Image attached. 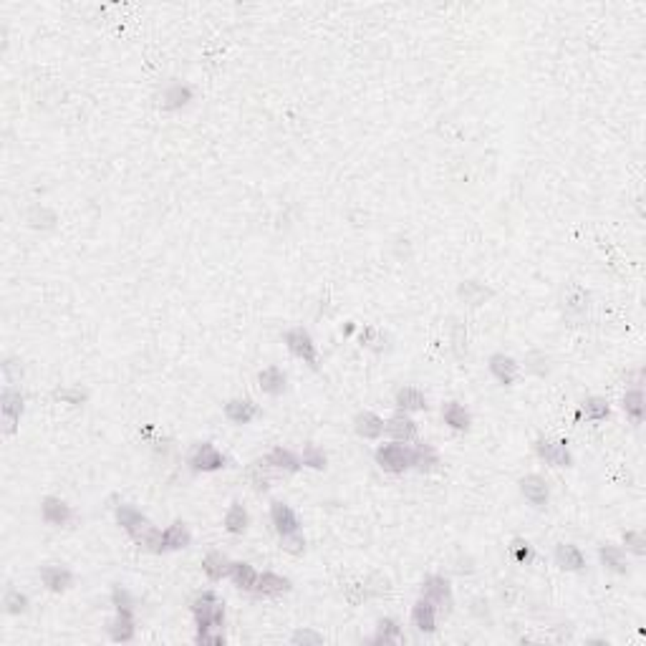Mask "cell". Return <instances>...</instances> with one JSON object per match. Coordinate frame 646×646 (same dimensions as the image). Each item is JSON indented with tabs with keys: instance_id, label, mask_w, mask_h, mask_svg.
I'll return each mask as SVG.
<instances>
[{
	"instance_id": "6da1fadb",
	"label": "cell",
	"mask_w": 646,
	"mask_h": 646,
	"mask_svg": "<svg viewBox=\"0 0 646 646\" xmlns=\"http://www.w3.org/2000/svg\"><path fill=\"white\" fill-rule=\"evenodd\" d=\"M192 614L197 619V631L202 628H222L225 624V606L217 601L213 591H205L192 601Z\"/></svg>"
},
{
	"instance_id": "7a4b0ae2",
	"label": "cell",
	"mask_w": 646,
	"mask_h": 646,
	"mask_svg": "<svg viewBox=\"0 0 646 646\" xmlns=\"http://www.w3.org/2000/svg\"><path fill=\"white\" fill-rule=\"evenodd\" d=\"M422 598L434 603L437 614H450L452 611V588L450 581L442 576H427L422 584Z\"/></svg>"
},
{
	"instance_id": "3957f363",
	"label": "cell",
	"mask_w": 646,
	"mask_h": 646,
	"mask_svg": "<svg viewBox=\"0 0 646 646\" xmlns=\"http://www.w3.org/2000/svg\"><path fill=\"white\" fill-rule=\"evenodd\" d=\"M377 462L382 470L391 472V475H399L407 467H412V452L407 450L399 442H391V445H382L377 450Z\"/></svg>"
},
{
	"instance_id": "277c9868",
	"label": "cell",
	"mask_w": 646,
	"mask_h": 646,
	"mask_svg": "<svg viewBox=\"0 0 646 646\" xmlns=\"http://www.w3.org/2000/svg\"><path fill=\"white\" fill-rule=\"evenodd\" d=\"M285 344L288 349L295 354L298 358H303L306 364H311L316 369L318 366V354H316V344L311 339V333L303 331V328H293V331L285 333Z\"/></svg>"
},
{
	"instance_id": "5b68a950",
	"label": "cell",
	"mask_w": 646,
	"mask_h": 646,
	"mask_svg": "<svg viewBox=\"0 0 646 646\" xmlns=\"http://www.w3.org/2000/svg\"><path fill=\"white\" fill-rule=\"evenodd\" d=\"M0 409H3V422H6V434L15 432L20 415H23V394L15 389H6L0 396Z\"/></svg>"
},
{
	"instance_id": "8992f818",
	"label": "cell",
	"mask_w": 646,
	"mask_h": 646,
	"mask_svg": "<svg viewBox=\"0 0 646 646\" xmlns=\"http://www.w3.org/2000/svg\"><path fill=\"white\" fill-rule=\"evenodd\" d=\"M189 464H192V470L215 472V470H220V467H225V455H220L210 442H205V445H200L195 450V455H192Z\"/></svg>"
},
{
	"instance_id": "52a82bcc",
	"label": "cell",
	"mask_w": 646,
	"mask_h": 646,
	"mask_svg": "<svg viewBox=\"0 0 646 646\" xmlns=\"http://www.w3.org/2000/svg\"><path fill=\"white\" fill-rule=\"evenodd\" d=\"M270 520L276 525L278 535H290V533H298V530H301V523H298L295 513L288 505H283V502H273V505H270Z\"/></svg>"
},
{
	"instance_id": "ba28073f",
	"label": "cell",
	"mask_w": 646,
	"mask_h": 646,
	"mask_svg": "<svg viewBox=\"0 0 646 646\" xmlns=\"http://www.w3.org/2000/svg\"><path fill=\"white\" fill-rule=\"evenodd\" d=\"M535 450H538L540 457L546 459L548 464H553V467H568V464H571V455H568L563 442H556V439H538Z\"/></svg>"
},
{
	"instance_id": "9c48e42d",
	"label": "cell",
	"mask_w": 646,
	"mask_h": 646,
	"mask_svg": "<svg viewBox=\"0 0 646 646\" xmlns=\"http://www.w3.org/2000/svg\"><path fill=\"white\" fill-rule=\"evenodd\" d=\"M520 492L525 495V500L530 502V505H535V508H543L548 502V483L543 480L540 475H527L520 480Z\"/></svg>"
},
{
	"instance_id": "30bf717a",
	"label": "cell",
	"mask_w": 646,
	"mask_h": 646,
	"mask_svg": "<svg viewBox=\"0 0 646 646\" xmlns=\"http://www.w3.org/2000/svg\"><path fill=\"white\" fill-rule=\"evenodd\" d=\"M384 432L389 434L394 442H415L417 439V424L407 415H396L384 424Z\"/></svg>"
},
{
	"instance_id": "8fae6325",
	"label": "cell",
	"mask_w": 646,
	"mask_h": 646,
	"mask_svg": "<svg viewBox=\"0 0 646 646\" xmlns=\"http://www.w3.org/2000/svg\"><path fill=\"white\" fill-rule=\"evenodd\" d=\"M71 508L58 497H46L43 505H41V518H43L48 525H66L71 520Z\"/></svg>"
},
{
	"instance_id": "7c38bea8",
	"label": "cell",
	"mask_w": 646,
	"mask_h": 646,
	"mask_svg": "<svg viewBox=\"0 0 646 646\" xmlns=\"http://www.w3.org/2000/svg\"><path fill=\"white\" fill-rule=\"evenodd\" d=\"M412 624L419 631H424V634H432L434 626H437V609H434V603H429L427 598H419L415 603V609H412Z\"/></svg>"
},
{
	"instance_id": "4fadbf2b",
	"label": "cell",
	"mask_w": 646,
	"mask_h": 646,
	"mask_svg": "<svg viewBox=\"0 0 646 646\" xmlns=\"http://www.w3.org/2000/svg\"><path fill=\"white\" fill-rule=\"evenodd\" d=\"M257 404H253L250 399H232L225 404V417L235 424H248L257 417Z\"/></svg>"
},
{
	"instance_id": "5bb4252c",
	"label": "cell",
	"mask_w": 646,
	"mask_h": 646,
	"mask_svg": "<svg viewBox=\"0 0 646 646\" xmlns=\"http://www.w3.org/2000/svg\"><path fill=\"white\" fill-rule=\"evenodd\" d=\"M41 581H43L46 588L61 593V591H66L74 584V576L61 565H46V568H41Z\"/></svg>"
},
{
	"instance_id": "9a60e30c",
	"label": "cell",
	"mask_w": 646,
	"mask_h": 646,
	"mask_svg": "<svg viewBox=\"0 0 646 646\" xmlns=\"http://www.w3.org/2000/svg\"><path fill=\"white\" fill-rule=\"evenodd\" d=\"M490 371L500 384H513L518 379V364H515V358L505 356V354H495L490 358Z\"/></svg>"
},
{
	"instance_id": "2e32d148",
	"label": "cell",
	"mask_w": 646,
	"mask_h": 646,
	"mask_svg": "<svg viewBox=\"0 0 646 646\" xmlns=\"http://www.w3.org/2000/svg\"><path fill=\"white\" fill-rule=\"evenodd\" d=\"M265 462H268L270 467H276L278 472H285V475H293V472L301 470V459L295 457L290 450H283V447L270 452L268 457H265Z\"/></svg>"
},
{
	"instance_id": "e0dca14e",
	"label": "cell",
	"mask_w": 646,
	"mask_h": 646,
	"mask_svg": "<svg viewBox=\"0 0 646 646\" xmlns=\"http://www.w3.org/2000/svg\"><path fill=\"white\" fill-rule=\"evenodd\" d=\"M116 523H119L129 535H134V533H139V530H142L149 520H147L144 515L139 513L134 505H119V508H116Z\"/></svg>"
},
{
	"instance_id": "ac0fdd59",
	"label": "cell",
	"mask_w": 646,
	"mask_h": 646,
	"mask_svg": "<svg viewBox=\"0 0 646 646\" xmlns=\"http://www.w3.org/2000/svg\"><path fill=\"white\" fill-rule=\"evenodd\" d=\"M257 596H281L285 591H290V581L288 578L278 576V573H263L257 578Z\"/></svg>"
},
{
	"instance_id": "d6986e66",
	"label": "cell",
	"mask_w": 646,
	"mask_h": 646,
	"mask_svg": "<svg viewBox=\"0 0 646 646\" xmlns=\"http://www.w3.org/2000/svg\"><path fill=\"white\" fill-rule=\"evenodd\" d=\"M278 475L276 467H270L265 459H257V462L250 464V470H248V477H250L253 487L257 490V492H265V490L270 487V483H273V477Z\"/></svg>"
},
{
	"instance_id": "ffe728a7",
	"label": "cell",
	"mask_w": 646,
	"mask_h": 646,
	"mask_svg": "<svg viewBox=\"0 0 646 646\" xmlns=\"http://www.w3.org/2000/svg\"><path fill=\"white\" fill-rule=\"evenodd\" d=\"M134 540H137L139 546L144 548V551H152V553H162L164 551V530H159V527H154L152 523H147L139 533L132 535Z\"/></svg>"
},
{
	"instance_id": "44dd1931",
	"label": "cell",
	"mask_w": 646,
	"mask_h": 646,
	"mask_svg": "<svg viewBox=\"0 0 646 646\" xmlns=\"http://www.w3.org/2000/svg\"><path fill=\"white\" fill-rule=\"evenodd\" d=\"M556 560H558V565L565 568V571H581L586 565L584 553L578 551L576 546H571V543H563V546L556 548Z\"/></svg>"
},
{
	"instance_id": "7402d4cb",
	"label": "cell",
	"mask_w": 646,
	"mask_h": 646,
	"mask_svg": "<svg viewBox=\"0 0 646 646\" xmlns=\"http://www.w3.org/2000/svg\"><path fill=\"white\" fill-rule=\"evenodd\" d=\"M230 565H232L230 560L217 551L208 553V556L202 558V571L208 573L210 581H220L222 576H230Z\"/></svg>"
},
{
	"instance_id": "603a6c76",
	"label": "cell",
	"mask_w": 646,
	"mask_h": 646,
	"mask_svg": "<svg viewBox=\"0 0 646 646\" xmlns=\"http://www.w3.org/2000/svg\"><path fill=\"white\" fill-rule=\"evenodd\" d=\"M230 578H232V584L238 586V588H243V591H255V586H257V571L253 568L250 563H232L230 565Z\"/></svg>"
},
{
	"instance_id": "cb8c5ba5",
	"label": "cell",
	"mask_w": 646,
	"mask_h": 646,
	"mask_svg": "<svg viewBox=\"0 0 646 646\" xmlns=\"http://www.w3.org/2000/svg\"><path fill=\"white\" fill-rule=\"evenodd\" d=\"M257 382H260V389L268 391V394H273V396L283 394V389H285V374H283L278 366H268V369L260 371V374H257Z\"/></svg>"
},
{
	"instance_id": "d4e9b609",
	"label": "cell",
	"mask_w": 646,
	"mask_h": 646,
	"mask_svg": "<svg viewBox=\"0 0 646 646\" xmlns=\"http://www.w3.org/2000/svg\"><path fill=\"white\" fill-rule=\"evenodd\" d=\"M354 427H356L358 437L377 439V437H382V432H384V422L379 419L377 415H371V412H361V415L356 417V422H354Z\"/></svg>"
},
{
	"instance_id": "484cf974",
	"label": "cell",
	"mask_w": 646,
	"mask_h": 646,
	"mask_svg": "<svg viewBox=\"0 0 646 646\" xmlns=\"http://www.w3.org/2000/svg\"><path fill=\"white\" fill-rule=\"evenodd\" d=\"M396 407L404 409V412H422V409H427V399L415 386H404V389L396 391Z\"/></svg>"
},
{
	"instance_id": "4316f807",
	"label": "cell",
	"mask_w": 646,
	"mask_h": 646,
	"mask_svg": "<svg viewBox=\"0 0 646 646\" xmlns=\"http://www.w3.org/2000/svg\"><path fill=\"white\" fill-rule=\"evenodd\" d=\"M189 546V530L184 523H172L167 530H164V551H180V548Z\"/></svg>"
},
{
	"instance_id": "83f0119b",
	"label": "cell",
	"mask_w": 646,
	"mask_h": 646,
	"mask_svg": "<svg viewBox=\"0 0 646 646\" xmlns=\"http://www.w3.org/2000/svg\"><path fill=\"white\" fill-rule=\"evenodd\" d=\"M492 295V290L485 288L483 283H475V281H464L462 285H459V298H462L464 303H470V306H480V303H485Z\"/></svg>"
},
{
	"instance_id": "f1b7e54d",
	"label": "cell",
	"mask_w": 646,
	"mask_h": 646,
	"mask_svg": "<svg viewBox=\"0 0 646 646\" xmlns=\"http://www.w3.org/2000/svg\"><path fill=\"white\" fill-rule=\"evenodd\" d=\"M442 417H445V424H450L452 429H459V432H464V429L470 427V415H467L462 404H457V402L445 404V409H442Z\"/></svg>"
},
{
	"instance_id": "f546056e",
	"label": "cell",
	"mask_w": 646,
	"mask_h": 646,
	"mask_svg": "<svg viewBox=\"0 0 646 646\" xmlns=\"http://www.w3.org/2000/svg\"><path fill=\"white\" fill-rule=\"evenodd\" d=\"M598 556H601V563L614 573H626V556H624L621 548L616 546H601L598 548Z\"/></svg>"
},
{
	"instance_id": "4dcf8cb0",
	"label": "cell",
	"mask_w": 646,
	"mask_h": 646,
	"mask_svg": "<svg viewBox=\"0 0 646 646\" xmlns=\"http://www.w3.org/2000/svg\"><path fill=\"white\" fill-rule=\"evenodd\" d=\"M245 527H248V510H245L240 502H232L230 510H227V515H225V530L232 535H240V533H245Z\"/></svg>"
},
{
	"instance_id": "1f68e13d",
	"label": "cell",
	"mask_w": 646,
	"mask_h": 646,
	"mask_svg": "<svg viewBox=\"0 0 646 646\" xmlns=\"http://www.w3.org/2000/svg\"><path fill=\"white\" fill-rule=\"evenodd\" d=\"M409 452H412V464L422 472H429L434 464H439V457L432 445H417L415 450H409Z\"/></svg>"
},
{
	"instance_id": "d6a6232c",
	"label": "cell",
	"mask_w": 646,
	"mask_h": 646,
	"mask_svg": "<svg viewBox=\"0 0 646 646\" xmlns=\"http://www.w3.org/2000/svg\"><path fill=\"white\" fill-rule=\"evenodd\" d=\"M565 308L568 311H573V314H584L586 308H588V290L581 288V285H568L565 288Z\"/></svg>"
},
{
	"instance_id": "836d02e7",
	"label": "cell",
	"mask_w": 646,
	"mask_h": 646,
	"mask_svg": "<svg viewBox=\"0 0 646 646\" xmlns=\"http://www.w3.org/2000/svg\"><path fill=\"white\" fill-rule=\"evenodd\" d=\"M162 99H164V109H180L192 99V88L182 86V83H172V86L164 91Z\"/></svg>"
},
{
	"instance_id": "e575fe53",
	"label": "cell",
	"mask_w": 646,
	"mask_h": 646,
	"mask_svg": "<svg viewBox=\"0 0 646 646\" xmlns=\"http://www.w3.org/2000/svg\"><path fill=\"white\" fill-rule=\"evenodd\" d=\"M396 641H402V628H399V624H396L394 619H382L377 626V639H374V644H396Z\"/></svg>"
},
{
	"instance_id": "d590c367",
	"label": "cell",
	"mask_w": 646,
	"mask_h": 646,
	"mask_svg": "<svg viewBox=\"0 0 646 646\" xmlns=\"http://www.w3.org/2000/svg\"><path fill=\"white\" fill-rule=\"evenodd\" d=\"M109 631H112L114 641H132L134 639V616L116 614V619H114V624L109 626Z\"/></svg>"
},
{
	"instance_id": "8d00e7d4",
	"label": "cell",
	"mask_w": 646,
	"mask_h": 646,
	"mask_svg": "<svg viewBox=\"0 0 646 646\" xmlns=\"http://www.w3.org/2000/svg\"><path fill=\"white\" fill-rule=\"evenodd\" d=\"M624 412L634 422L644 419V394H641V389L626 391V396H624Z\"/></svg>"
},
{
	"instance_id": "74e56055",
	"label": "cell",
	"mask_w": 646,
	"mask_h": 646,
	"mask_svg": "<svg viewBox=\"0 0 646 646\" xmlns=\"http://www.w3.org/2000/svg\"><path fill=\"white\" fill-rule=\"evenodd\" d=\"M584 412H586V417H588V419L601 422V419H606V417H609V402H606V399H601V396H591V399H586Z\"/></svg>"
},
{
	"instance_id": "f35d334b",
	"label": "cell",
	"mask_w": 646,
	"mask_h": 646,
	"mask_svg": "<svg viewBox=\"0 0 646 646\" xmlns=\"http://www.w3.org/2000/svg\"><path fill=\"white\" fill-rule=\"evenodd\" d=\"M112 601H114V606H116V614L134 616V601H132V596H129V591H124L121 586H116L114 593H112Z\"/></svg>"
},
{
	"instance_id": "ab89813d",
	"label": "cell",
	"mask_w": 646,
	"mask_h": 646,
	"mask_svg": "<svg viewBox=\"0 0 646 646\" xmlns=\"http://www.w3.org/2000/svg\"><path fill=\"white\" fill-rule=\"evenodd\" d=\"M3 603H6V611L8 614H23L25 609H28V598L20 593V591L11 588L6 593V598H3Z\"/></svg>"
},
{
	"instance_id": "60d3db41",
	"label": "cell",
	"mask_w": 646,
	"mask_h": 646,
	"mask_svg": "<svg viewBox=\"0 0 646 646\" xmlns=\"http://www.w3.org/2000/svg\"><path fill=\"white\" fill-rule=\"evenodd\" d=\"M301 464H308V467H314V470H323V467H326V455H323L318 447L308 445L306 450H303Z\"/></svg>"
},
{
	"instance_id": "b9f144b4",
	"label": "cell",
	"mask_w": 646,
	"mask_h": 646,
	"mask_svg": "<svg viewBox=\"0 0 646 646\" xmlns=\"http://www.w3.org/2000/svg\"><path fill=\"white\" fill-rule=\"evenodd\" d=\"M195 641L202 646H222L225 634H222V628H202V631H197Z\"/></svg>"
},
{
	"instance_id": "7bdbcfd3",
	"label": "cell",
	"mask_w": 646,
	"mask_h": 646,
	"mask_svg": "<svg viewBox=\"0 0 646 646\" xmlns=\"http://www.w3.org/2000/svg\"><path fill=\"white\" fill-rule=\"evenodd\" d=\"M281 548L283 551L293 553V556H298V553H303V548H306V540H303L301 533L281 535Z\"/></svg>"
},
{
	"instance_id": "ee69618b",
	"label": "cell",
	"mask_w": 646,
	"mask_h": 646,
	"mask_svg": "<svg viewBox=\"0 0 646 646\" xmlns=\"http://www.w3.org/2000/svg\"><path fill=\"white\" fill-rule=\"evenodd\" d=\"M344 596L351 606H358V603L369 596V588H366V584H351V586H346Z\"/></svg>"
},
{
	"instance_id": "f6af8a7d",
	"label": "cell",
	"mask_w": 646,
	"mask_h": 646,
	"mask_svg": "<svg viewBox=\"0 0 646 646\" xmlns=\"http://www.w3.org/2000/svg\"><path fill=\"white\" fill-rule=\"evenodd\" d=\"M525 366L530 371H535V374H546L548 371V356L546 354H540V351H533V354H527V358H525Z\"/></svg>"
},
{
	"instance_id": "bcb514c9",
	"label": "cell",
	"mask_w": 646,
	"mask_h": 646,
	"mask_svg": "<svg viewBox=\"0 0 646 646\" xmlns=\"http://www.w3.org/2000/svg\"><path fill=\"white\" fill-rule=\"evenodd\" d=\"M513 556L518 563H527V560L533 558V548L527 546L525 540H515L513 543Z\"/></svg>"
},
{
	"instance_id": "7dc6e473",
	"label": "cell",
	"mask_w": 646,
	"mask_h": 646,
	"mask_svg": "<svg viewBox=\"0 0 646 646\" xmlns=\"http://www.w3.org/2000/svg\"><path fill=\"white\" fill-rule=\"evenodd\" d=\"M624 540H626V548L628 551H634L636 556H644L646 548H644V535L641 533H626L624 535Z\"/></svg>"
},
{
	"instance_id": "c3c4849f",
	"label": "cell",
	"mask_w": 646,
	"mask_h": 646,
	"mask_svg": "<svg viewBox=\"0 0 646 646\" xmlns=\"http://www.w3.org/2000/svg\"><path fill=\"white\" fill-rule=\"evenodd\" d=\"M3 374H6L8 384H15L20 377H23V369H20L18 361H13V358H8L6 364H3Z\"/></svg>"
},
{
	"instance_id": "681fc988",
	"label": "cell",
	"mask_w": 646,
	"mask_h": 646,
	"mask_svg": "<svg viewBox=\"0 0 646 646\" xmlns=\"http://www.w3.org/2000/svg\"><path fill=\"white\" fill-rule=\"evenodd\" d=\"M53 396H56V399H63V402H71V404H81L83 399H86V394L79 389H58Z\"/></svg>"
},
{
	"instance_id": "f907efd6",
	"label": "cell",
	"mask_w": 646,
	"mask_h": 646,
	"mask_svg": "<svg viewBox=\"0 0 646 646\" xmlns=\"http://www.w3.org/2000/svg\"><path fill=\"white\" fill-rule=\"evenodd\" d=\"M464 351H467V331L462 326H457L455 328V354L462 358Z\"/></svg>"
},
{
	"instance_id": "816d5d0a",
	"label": "cell",
	"mask_w": 646,
	"mask_h": 646,
	"mask_svg": "<svg viewBox=\"0 0 646 646\" xmlns=\"http://www.w3.org/2000/svg\"><path fill=\"white\" fill-rule=\"evenodd\" d=\"M323 636L314 634V631H295L293 634V644H321Z\"/></svg>"
},
{
	"instance_id": "f5cc1de1",
	"label": "cell",
	"mask_w": 646,
	"mask_h": 646,
	"mask_svg": "<svg viewBox=\"0 0 646 646\" xmlns=\"http://www.w3.org/2000/svg\"><path fill=\"white\" fill-rule=\"evenodd\" d=\"M361 341H366L369 346H379V341L382 339H379V333L374 331V328H366V331L361 333Z\"/></svg>"
}]
</instances>
